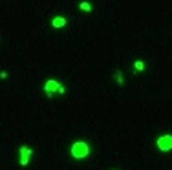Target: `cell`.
<instances>
[{"label": "cell", "instance_id": "cell-1", "mask_svg": "<svg viewBox=\"0 0 172 170\" xmlns=\"http://www.w3.org/2000/svg\"><path fill=\"white\" fill-rule=\"evenodd\" d=\"M70 155L73 159H84L90 155V145L86 141H75L72 146H70Z\"/></svg>", "mask_w": 172, "mask_h": 170}, {"label": "cell", "instance_id": "cell-2", "mask_svg": "<svg viewBox=\"0 0 172 170\" xmlns=\"http://www.w3.org/2000/svg\"><path fill=\"white\" fill-rule=\"evenodd\" d=\"M156 146L159 148V152H170L172 150V133H165V135H161V137H157V141H156Z\"/></svg>", "mask_w": 172, "mask_h": 170}, {"label": "cell", "instance_id": "cell-3", "mask_svg": "<svg viewBox=\"0 0 172 170\" xmlns=\"http://www.w3.org/2000/svg\"><path fill=\"white\" fill-rule=\"evenodd\" d=\"M62 84L59 82L57 79H48L46 82H44V92L48 95H53L55 92H59V88H60Z\"/></svg>", "mask_w": 172, "mask_h": 170}, {"label": "cell", "instance_id": "cell-4", "mask_svg": "<svg viewBox=\"0 0 172 170\" xmlns=\"http://www.w3.org/2000/svg\"><path fill=\"white\" fill-rule=\"evenodd\" d=\"M66 17H62V15H57V17H53V20H51V26L53 28H64L66 26Z\"/></svg>", "mask_w": 172, "mask_h": 170}, {"label": "cell", "instance_id": "cell-5", "mask_svg": "<svg viewBox=\"0 0 172 170\" xmlns=\"http://www.w3.org/2000/svg\"><path fill=\"white\" fill-rule=\"evenodd\" d=\"M79 9H81V11H92L94 7H92V4H90V2H86V0H82V2L79 4Z\"/></svg>", "mask_w": 172, "mask_h": 170}, {"label": "cell", "instance_id": "cell-6", "mask_svg": "<svg viewBox=\"0 0 172 170\" xmlns=\"http://www.w3.org/2000/svg\"><path fill=\"white\" fill-rule=\"evenodd\" d=\"M20 155H22V157H31V155H33V150L28 148V146H20Z\"/></svg>", "mask_w": 172, "mask_h": 170}, {"label": "cell", "instance_id": "cell-7", "mask_svg": "<svg viewBox=\"0 0 172 170\" xmlns=\"http://www.w3.org/2000/svg\"><path fill=\"white\" fill-rule=\"evenodd\" d=\"M114 79L117 81V84H123V82H125V79H123V72H121V70H115Z\"/></svg>", "mask_w": 172, "mask_h": 170}, {"label": "cell", "instance_id": "cell-8", "mask_svg": "<svg viewBox=\"0 0 172 170\" xmlns=\"http://www.w3.org/2000/svg\"><path fill=\"white\" fill-rule=\"evenodd\" d=\"M134 68H135V72H143V70L147 68V64H145L143 60H135V62H134Z\"/></svg>", "mask_w": 172, "mask_h": 170}, {"label": "cell", "instance_id": "cell-9", "mask_svg": "<svg viewBox=\"0 0 172 170\" xmlns=\"http://www.w3.org/2000/svg\"><path fill=\"white\" fill-rule=\"evenodd\" d=\"M20 165H22V167L29 165V157H20Z\"/></svg>", "mask_w": 172, "mask_h": 170}, {"label": "cell", "instance_id": "cell-10", "mask_svg": "<svg viewBox=\"0 0 172 170\" xmlns=\"http://www.w3.org/2000/svg\"><path fill=\"white\" fill-rule=\"evenodd\" d=\"M64 92H66V90H64V86H60V88H59V95H64Z\"/></svg>", "mask_w": 172, "mask_h": 170}]
</instances>
